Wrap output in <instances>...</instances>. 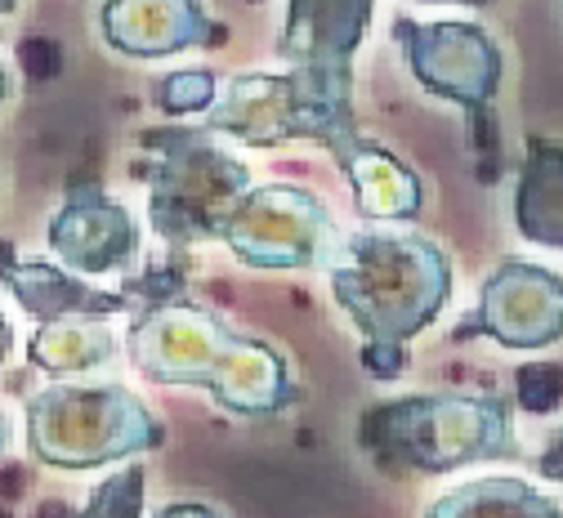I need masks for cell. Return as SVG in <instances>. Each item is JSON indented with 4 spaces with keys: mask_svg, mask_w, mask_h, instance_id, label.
<instances>
[{
    "mask_svg": "<svg viewBox=\"0 0 563 518\" xmlns=\"http://www.w3.org/2000/svg\"><path fill=\"white\" fill-rule=\"evenodd\" d=\"M331 295L363 331V366L376 381L402 376V344L426 331L452 295V264L430 238L349 233L331 264Z\"/></svg>",
    "mask_w": 563,
    "mask_h": 518,
    "instance_id": "6da1fadb",
    "label": "cell"
},
{
    "mask_svg": "<svg viewBox=\"0 0 563 518\" xmlns=\"http://www.w3.org/2000/svg\"><path fill=\"white\" fill-rule=\"evenodd\" d=\"M125 349L139 372L157 385H201L238 416H277L300 398V385L277 349L233 335L184 300L144 305L125 335Z\"/></svg>",
    "mask_w": 563,
    "mask_h": 518,
    "instance_id": "7a4b0ae2",
    "label": "cell"
},
{
    "mask_svg": "<svg viewBox=\"0 0 563 518\" xmlns=\"http://www.w3.org/2000/svg\"><path fill=\"white\" fill-rule=\"evenodd\" d=\"M363 452L389 474H452L474 461L515 456L510 407L501 398L420 394L363 411Z\"/></svg>",
    "mask_w": 563,
    "mask_h": 518,
    "instance_id": "3957f363",
    "label": "cell"
},
{
    "mask_svg": "<svg viewBox=\"0 0 563 518\" xmlns=\"http://www.w3.org/2000/svg\"><path fill=\"white\" fill-rule=\"evenodd\" d=\"M216 130H188V125H157L144 130L148 162V219L170 246H188L201 238H220L229 210L246 197L251 170L229 157L210 139Z\"/></svg>",
    "mask_w": 563,
    "mask_h": 518,
    "instance_id": "277c9868",
    "label": "cell"
},
{
    "mask_svg": "<svg viewBox=\"0 0 563 518\" xmlns=\"http://www.w3.org/2000/svg\"><path fill=\"white\" fill-rule=\"evenodd\" d=\"M162 442V420L125 385H49L27 403V448L54 470H95Z\"/></svg>",
    "mask_w": 563,
    "mask_h": 518,
    "instance_id": "5b68a950",
    "label": "cell"
},
{
    "mask_svg": "<svg viewBox=\"0 0 563 518\" xmlns=\"http://www.w3.org/2000/svg\"><path fill=\"white\" fill-rule=\"evenodd\" d=\"M206 125L251 147H273L287 139L322 143L344 175L376 147L372 139H363L354 112H335L318 95H309L300 71H287V77H260V71L255 77H233L224 95L206 108Z\"/></svg>",
    "mask_w": 563,
    "mask_h": 518,
    "instance_id": "8992f818",
    "label": "cell"
},
{
    "mask_svg": "<svg viewBox=\"0 0 563 518\" xmlns=\"http://www.w3.org/2000/svg\"><path fill=\"white\" fill-rule=\"evenodd\" d=\"M394 41L411 67V77L470 117L478 157L487 162V179H492L497 175L492 103H497V86H501L497 41L474 23H411V19H394Z\"/></svg>",
    "mask_w": 563,
    "mask_h": 518,
    "instance_id": "52a82bcc",
    "label": "cell"
},
{
    "mask_svg": "<svg viewBox=\"0 0 563 518\" xmlns=\"http://www.w3.org/2000/svg\"><path fill=\"white\" fill-rule=\"evenodd\" d=\"M220 238L246 268H273V273H296L318 264L331 268L344 251V238L335 233L322 201L291 184H268L246 192L229 210Z\"/></svg>",
    "mask_w": 563,
    "mask_h": 518,
    "instance_id": "ba28073f",
    "label": "cell"
},
{
    "mask_svg": "<svg viewBox=\"0 0 563 518\" xmlns=\"http://www.w3.org/2000/svg\"><path fill=\"white\" fill-rule=\"evenodd\" d=\"M376 0H291L277 54L300 71L309 95L335 112H354V54Z\"/></svg>",
    "mask_w": 563,
    "mask_h": 518,
    "instance_id": "9c48e42d",
    "label": "cell"
},
{
    "mask_svg": "<svg viewBox=\"0 0 563 518\" xmlns=\"http://www.w3.org/2000/svg\"><path fill=\"white\" fill-rule=\"evenodd\" d=\"M492 335L506 349H545L563 335V277L541 264L506 260L478 286V313L456 327V340Z\"/></svg>",
    "mask_w": 563,
    "mask_h": 518,
    "instance_id": "30bf717a",
    "label": "cell"
},
{
    "mask_svg": "<svg viewBox=\"0 0 563 518\" xmlns=\"http://www.w3.org/2000/svg\"><path fill=\"white\" fill-rule=\"evenodd\" d=\"M49 251L81 277L121 273L139 251V229L121 201H112L95 179L67 184L58 214L49 219Z\"/></svg>",
    "mask_w": 563,
    "mask_h": 518,
    "instance_id": "8fae6325",
    "label": "cell"
},
{
    "mask_svg": "<svg viewBox=\"0 0 563 518\" xmlns=\"http://www.w3.org/2000/svg\"><path fill=\"white\" fill-rule=\"evenodd\" d=\"M99 27L117 54H134V58L175 54L216 36L201 0H103Z\"/></svg>",
    "mask_w": 563,
    "mask_h": 518,
    "instance_id": "7c38bea8",
    "label": "cell"
},
{
    "mask_svg": "<svg viewBox=\"0 0 563 518\" xmlns=\"http://www.w3.org/2000/svg\"><path fill=\"white\" fill-rule=\"evenodd\" d=\"M10 260V246H5ZM5 286L14 300L41 318V322H58V318H112L130 309V295L125 290H99L90 286L81 273L73 268H49V264H5Z\"/></svg>",
    "mask_w": 563,
    "mask_h": 518,
    "instance_id": "4fadbf2b",
    "label": "cell"
},
{
    "mask_svg": "<svg viewBox=\"0 0 563 518\" xmlns=\"http://www.w3.org/2000/svg\"><path fill=\"white\" fill-rule=\"evenodd\" d=\"M515 229L537 246L563 251V143L528 134L515 188Z\"/></svg>",
    "mask_w": 563,
    "mask_h": 518,
    "instance_id": "5bb4252c",
    "label": "cell"
},
{
    "mask_svg": "<svg viewBox=\"0 0 563 518\" xmlns=\"http://www.w3.org/2000/svg\"><path fill=\"white\" fill-rule=\"evenodd\" d=\"M434 518H559V500L532 492L523 478H478L430 505Z\"/></svg>",
    "mask_w": 563,
    "mask_h": 518,
    "instance_id": "9a60e30c",
    "label": "cell"
},
{
    "mask_svg": "<svg viewBox=\"0 0 563 518\" xmlns=\"http://www.w3.org/2000/svg\"><path fill=\"white\" fill-rule=\"evenodd\" d=\"M117 353V340L103 327H90V318H58L45 322L32 344L27 357L49 376H67V372H90V366L108 362Z\"/></svg>",
    "mask_w": 563,
    "mask_h": 518,
    "instance_id": "2e32d148",
    "label": "cell"
},
{
    "mask_svg": "<svg viewBox=\"0 0 563 518\" xmlns=\"http://www.w3.org/2000/svg\"><path fill=\"white\" fill-rule=\"evenodd\" d=\"M216 71L206 67H192V71H170V77L157 81L153 90V103L170 117H188V112H206L210 103H216Z\"/></svg>",
    "mask_w": 563,
    "mask_h": 518,
    "instance_id": "e0dca14e",
    "label": "cell"
},
{
    "mask_svg": "<svg viewBox=\"0 0 563 518\" xmlns=\"http://www.w3.org/2000/svg\"><path fill=\"white\" fill-rule=\"evenodd\" d=\"M515 394H519V407L528 416L554 411L563 403V366L559 362H528V366H519Z\"/></svg>",
    "mask_w": 563,
    "mask_h": 518,
    "instance_id": "ac0fdd59",
    "label": "cell"
},
{
    "mask_svg": "<svg viewBox=\"0 0 563 518\" xmlns=\"http://www.w3.org/2000/svg\"><path fill=\"white\" fill-rule=\"evenodd\" d=\"M139 509H144V470L139 465L112 474L95 492V500L86 505V514H99V518H125V514H139Z\"/></svg>",
    "mask_w": 563,
    "mask_h": 518,
    "instance_id": "d6986e66",
    "label": "cell"
},
{
    "mask_svg": "<svg viewBox=\"0 0 563 518\" xmlns=\"http://www.w3.org/2000/svg\"><path fill=\"white\" fill-rule=\"evenodd\" d=\"M537 474L550 478V483H563V429L554 433V442L537 456Z\"/></svg>",
    "mask_w": 563,
    "mask_h": 518,
    "instance_id": "ffe728a7",
    "label": "cell"
},
{
    "mask_svg": "<svg viewBox=\"0 0 563 518\" xmlns=\"http://www.w3.org/2000/svg\"><path fill=\"white\" fill-rule=\"evenodd\" d=\"M420 5H470V10H478V5H492V0H420Z\"/></svg>",
    "mask_w": 563,
    "mask_h": 518,
    "instance_id": "44dd1931",
    "label": "cell"
},
{
    "mask_svg": "<svg viewBox=\"0 0 563 518\" xmlns=\"http://www.w3.org/2000/svg\"><path fill=\"white\" fill-rule=\"evenodd\" d=\"M166 514H216V509H210V505H170Z\"/></svg>",
    "mask_w": 563,
    "mask_h": 518,
    "instance_id": "7402d4cb",
    "label": "cell"
},
{
    "mask_svg": "<svg viewBox=\"0 0 563 518\" xmlns=\"http://www.w3.org/2000/svg\"><path fill=\"white\" fill-rule=\"evenodd\" d=\"M5 10H14V0H5Z\"/></svg>",
    "mask_w": 563,
    "mask_h": 518,
    "instance_id": "603a6c76",
    "label": "cell"
}]
</instances>
